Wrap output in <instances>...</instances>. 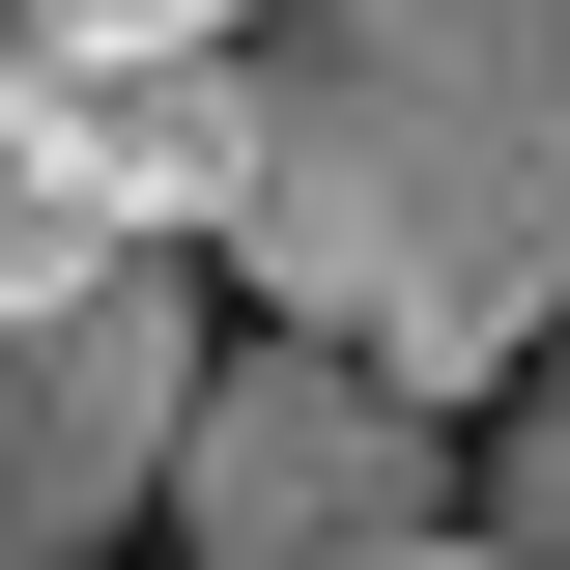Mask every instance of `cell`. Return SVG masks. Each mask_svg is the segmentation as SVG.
Returning <instances> with one entry per match:
<instances>
[{
    "label": "cell",
    "mask_w": 570,
    "mask_h": 570,
    "mask_svg": "<svg viewBox=\"0 0 570 570\" xmlns=\"http://www.w3.org/2000/svg\"><path fill=\"white\" fill-rule=\"evenodd\" d=\"M228 86H257L228 171L257 343L400 371L428 428L570 343V0H257Z\"/></svg>",
    "instance_id": "6da1fadb"
},
{
    "label": "cell",
    "mask_w": 570,
    "mask_h": 570,
    "mask_svg": "<svg viewBox=\"0 0 570 570\" xmlns=\"http://www.w3.org/2000/svg\"><path fill=\"white\" fill-rule=\"evenodd\" d=\"M142 542H200V570H400V542H456V428L400 371H343V343H228Z\"/></svg>",
    "instance_id": "7a4b0ae2"
},
{
    "label": "cell",
    "mask_w": 570,
    "mask_h": 570,
    "mask_svg": "<svg viewBox=\"0 0 570 570\" xmlns=\"http://www.w3.org/2000/svg\"><path fill=\"white\" fill-rule=\"evenodd\" d=\"M200 285L142 257V285H86V314H29L0 343V570H86V542H142L171 513V428H200Z\"/></svg>",
    "instance_id": "3957f363"
},
{
    "label": "cell",
    "mask_w": 570,
    "mask_h": 570,
    "mask_svg": "<svg viewBox=\"0 0 570 570\" xmlns=\"http://www.w3.org/2000/svg\"><path fill=\"white\" fill-rule=\"evenodd\" d=\"M29 171H58L115 257H228V171H257V86L228 58H29Z\"/></svg>",
    "instance_id": "277c9868"
},
{
    "label": "cell",
    "mask_w": 570,
    "mask_h": 570,
    "mask_svg": "<svg viewBox=\"0 0 570 570\" xmlns=\"http://www.w3.org/2000/svg\"><path fill=\"white\" fill-rule=\"evenodd\" d=\"M485 542H513V570H570V343L513 371V428H485Z\"/></svg>",
    "instance_id": "5b68a950"
},
{
    "label": "cell",
    "mask_w": 570,
    "mask_h": 570,
    "mask_svg": "<svg viewBox=\"0 0 570 570\" xmlns=\"http://www.w3.org/2000/svg\"><path fill=\"white\" fill-rule=\"evenodd\" d=\"M0 29H29V58H228L257 0H0Z\"/></svg>",
    "instance_id": "8992f818"
},
{
    "label": "cell",
    "mask_w": 570,
    "mask_h": 570,
    "mask_svg": "<svg viewBox=\"0 0 570 570\" xmlns=\"http://www.w3.org/2000/svg\"><path fill=\"white\" fill-rule=\"evenodd\" d=\"M0 142H29V29H0Z\"/></svg>",
    "instance_id": "52a82bcc"
},
{
    "label": "cell",
    "mask_w": 570,
    "mask_h": 570,
    "mask_svg": "<svg viewBox=\"0 0 570 570\" xmlns=\"http://www.w3.org/2000/svg\"><path fill=\"white\" fill-rule=\"evenodd\" d=\"M400 570H513V542H400Z\"/></svg>",
    "instance_id": "ba28073f"
}]
</instances>
